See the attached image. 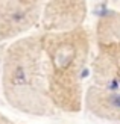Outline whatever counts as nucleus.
Returning a JSON list of instances; mask_svg holds the SVG:
<instances>
[{
  "mask_svg": "<svg viewBox=\"0 0 120 124\" xmlns=\"http://www.w3.org/2000/svg\"><path fill=\"white\" fill-rule=\"evenodd\" d=\"M49 97L56 112L79 114L84 109L85 77L91 58V33L81 26L62 32H43Z\"/></svg>",
  "mask_w": 120,
  "mask_h": 124,
  "instance_id": "obj_1",
  "label": "nucleus"
},
{
  "mask_svg": "<svg viewBox=\"0 0 120 124\" xmlns=\"http://www.w3.org/2000/svg\"><path fill=\"white\" fill-rule=\"evenodd\" d=\"M0 86L12 109L32 116L56 114L47 89L41 30L9 42L2 59Z\"/></svg>",
  "mask_w": 120,
  "mask_h": 124,
  "instance_id": "obj_2",
  "label": "nucleus"
},
{
  "mask_svg": "<svg viewBox=\"0 0 120 124\" xmlns=\"http://www.w3.org/2000/svg\"><path fill=\"white\" fill-rule=\"evenodd\" d=\"M87 0H43L40 30L62 32L84 26L87 18Z\"/></svg>",
  "mask_w": 120,
  "mask_h": 124,
  "instance_id": "obj_4",
  "label": "nucleus"
},
{
  "mask_svg": "<svg viewBox=\"0 0 120 124\" xmlns=\"http://www.w3.org/2000/svg\"><path fill=\"white\" fill-rule=\"evenodd\" d=\"M6 2H8V0H0V12H2V9H3V6L6 5Z\"/></svg>",
  "mask_w": 120,
  "mask_h": 124,
  "instance_id": "obj_7",
  "label": "nucleus"
},
{
  "mask_svg": "<svg viewBox=\"0 0 120 124\" xmlns=\"http://www.w3.org/2000/svg\"><path fill=\"white\" fill-rule=\"evenodd\" d=\"M110 2H112V3H119L120 0H110Z\"/></svg>",
  "mask_w": 120,
  "mask_h": 124,
  "instance_id": "obj_8",
  "label": "nucleus"
},
{
  "mask_svg": "<svg viewBox=\"0 0 120 124\" xmlns=\"http://www.w3.org/2000/svg\"><path fill=\"white\" fill-rule=\"evenodd\" d=\"M84 109L100 120L120 123V86L105 88L91 83L85 89Z\"/></svg>",
  "mask_w": 120,
  "mask_h": 124,
  "instance_id": "obj_5",
  "label": "nucleus"
},
{
  "mask_svg": "<svg viewBox=\"0 0 120 124\" xmlns=\"http://www.w3.org/2000/svg\"><path fill=\"white\" fill-rule=\"evenodd\" d=\"M43 0H8L0 12V42L15 41L41 26Z\"/></svg>",
  "mask_w": 120,
  "mask_h": 124,
  "instance_id": "obj_3",
  "label": "nucleus"
},
{
  "mask_svg": "<svg viewBox=\"0 0 120 124\" xmlns=\"http://www.w3.org/2000/svg\"><path fill=\"white\" fill-rule=\"evenodd\" d=\"M0 124H15L14 121H12L9 116H6L5 114H2L0 112Z\"/></svg>",
  "mask_w": 120,
  "mask_h": 124,
  "instance_id": "obj_6",
  "label": "nucleus"
}]
</instances>
